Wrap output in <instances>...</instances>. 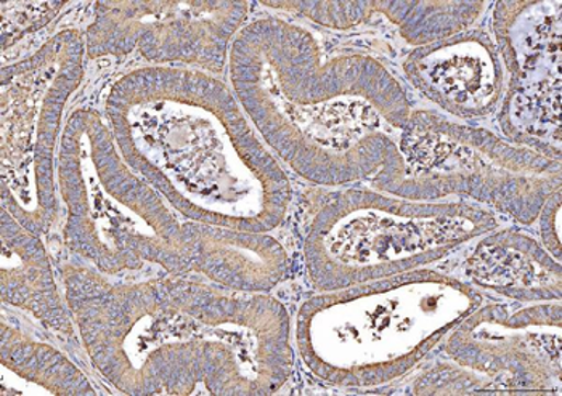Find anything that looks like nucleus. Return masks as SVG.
<instances>
[{"mask_svg": "<svg viewBox=\"0 0 562 396\" xmlns=\"http://www.w3.org/2000/svg\"><path fill=\"white\" fill-rule=\"evenodd\" d=\"M90 363L131 396H270L294 373L293 321L269 294L165 273L113 283L87 263L60 269Z\"/></svg>", "mask_w": 562, "mask_h": 396, "instance_id": "f257e3e1", "label": "nucleus"}, {"mask_svg": "<svg viewBox=\"0 0 562 396\" xmlns=\"http://www.w3.org/2000/svg\"><path fill=\"white\" fill-rule=\"evenodd\" d=\"M232 92L263 144L314 185L387 188L404 172L398 137L412 116L404 87L376 58L324 60L311 31L252 20L228 55Z\"/></svg>", "mask_w": 562, "mask_h": 396, "instance_id": "f03ea898", "label": "nucleus"}, {"mask_svg": "<svg viewBox=\"0 0 562 396\" xmlns=\"http://www.w3.org/2000/svg\"><path fill=\"white\" fill-rule=\"evenodd\" d=\"M105 120L124 161L187 220L269 233L286 218L290 179L216 76L132 69L111 86Z\"/></svg>", "mask_w": 562, "mask_h": 396, "instance_id": "7ed1b4c3", "label": "nucleus"}, {"mask_svg": "<svg viewBox=\"0 0 562 396\" xmlns=\"http://www.w3.org/2000/svg\"><path fill=\"white\" fill-rule=\"evenodd\" d=\"M482 304L471 283L411 271L312 295L296 313L294 343L317 381L371 391L411 374Z\"/></svg>", "mask_w": 562, "mask_h": 396, "instance_id": "20e7f679", "label": "nucleus"}, {"mask_svg": "<svg viewBox=\"0 0 562 396\" xmlns=\"http://www.w3.org/2000/svg\"><path fill=\"white\" fill-rule=\"evenodd\" d=\"M64 242L106 276L147 265L192 273V245L171 206L124 161L106 120L78 108L66 120L57 159Z\"/></svg>", "mask_w": 562, "mask_h": 396, "instance_id": "39448f33", "label": "nucleus"}, {"mask_svg": "<svg viewBox=\"0 0 562 396\" xmlns=\"http://www.w3.org/2000/svg\"><path fill=\"white\" fill-rule=\"evenodd\" d=\"M497 227L491 211L461 201L342 186L305 224V274L317 292L346 290L425 269Z\"/></svg>", "mask_w": 562, "mask_h": 396, "instance_id": "423d86ee", "label": "nucleus"}, {"mask_svg": "<svg viewBox=\"0 0 562 396\" xmlns=\"http://www.w3.org/2000/svg\"><path fill=\"white\" fill-rule=\"evenodd\" d=\"M398 151L404 172L386 193L412 201L467 197L522 225H532L562 185L561 161L436 111H413Z\"/></svg>", "mask_w": 562, "mask_h": 396, "instance_id": "0eeeda50", "label": "nucleus"}, {"mask_svg": "<svg viewBox=\"0 0 562 396\" xmlns=\"http://www.w3.org/2000/svg\"><path fill=\"white\" fill-rule=\"evenodd\" d=\"M86 37L66 27L0 76V197L23 227L45 235L61 214L57 159L66 104L86 75Z\"/></svg>", "mask_w": 562, "mask_h": 396, "instance_id": "6e6552de", "label": "nucleus"}, {"mask_svg": "<svg viewBox=\"0 0 562 396\" xmlns=\"http://www.w3.org/2000/svg\"><path fill=\"white\" fill-rule=\"evenodd\" d=\"M248 15L245 0H102L86 31L87 57L137 54L151 66L222 75Z\"/></svg>", "mask_w": 562, "mask_h": 396, "instance_id": "1a4fd4ad", "label": "nucleus"}, {"mask_svg": "<svg viewBox=\"0 0 562 396\" xmlns=\"http://www.w3.org/2000/svg\"><path fill=\"white\" fill-rule=\"evenodd\" d=\"M446 352L505 394L561 395V302L481 305L449 333Z\"/></svg>", "mask_w": 562, "mask_h": 396, "instance_id": "9d476101", "label": "nucleus"}, {"mask_svg": "<svg viewBox=\"0 0 562 396\" xmlns=\"http://www.w3.org/2000/svg\"><path fill=\"white\" fill-rule=\"evenodd\" d=\"M404 72L425 99L458 120L491 116L505 93L502 57L484 31L416 47L405 58Z\"/></svg>", "mask_w": 562, "mask_h": 396, "instance_id": "9b49d317", "label": "nucleus"}, {"mask_svg": "<svg viewBox=\"0 0 562 396\" xmlns=\"http://www.w3.org/2000/svg\"><path fill=\"white\" fill-rule=\"evenodd\" d=\"M192 273L218 287L245 294H269L286 280L290 256L266 231H246L187 222Z\"/></svg>", "mask_w": 562, "mask_h": 396, "instance_id": "f8f14e48", "label": "nucleus"}, {"mask_svg": "<svg viewBox=\"0 0 562 396\" xmlns=\"http://www.w3.org/2000/svg\"><path fill=\"white\" fill-rule=\"evenodd\" d=\"M464 274L477 290L519 304L561 302L560 260L516 229H494L482 236L464 262Z\"/></svg>", "mask_w": 562, "mask_h": 396, "instance_id": "ddd939ff", "label": "nucleus"}, {"mask_svg": "<svg viewBox=\"0 0 562 396\" xmlns=\"http://www.w3.org/2000/svg\"><path fill=\"white\" fill-rule=\"evenodd\" d=\"M0 297L3 304L30 313L55 336H75L71 312L55 280L54 265L41 235L23 227L3 207H0Z\"/></svg>", "mask_w": 562, "mask_h": 396, "instance_id": "4468645a", "label": "nucleus"}, {"mask_svg": "<svg viewBox=\"0 0 562 396\" xmlns=\"http://www.w3.org/2000/svg\"><path fill=\"white\" fill-rule=\"evenodd\" d=\"M498 125L512 144L561 161L562 47L541 52L512 72Z\"/></svg>", "mask_w": 562, "mask_h": 396, "instance_id": "2eb2a0df", "label": "nucleus"}, {"mask_svg": "<svg viewBox=\"0 0 562 396\" xmlns=\"http://www.w3.org/2000/svg\"><path fill=\"white\" fill-rule=\"evenodd\" d=\"M0 396H95L89 377L60 350L0 325Z\"/></svg>", "mask_w": 562, "mask_h": 396, "instance_id": "dca6fc26", "label": "nucleus"}, {"mask_svg": "<svg viewBox=\"0 0 562 396\" xmlns=\"http://www.w3.org/2000/svg\"><path fill=\"white\" fill-rule=\"evenodd\" d=\"M492 24L503 68L512 75L541 52L562 47V0H499Z\"/></svg>", "mask_w": 562, "mask_h": 396, "instance_id": "f3484780", "label": "nucleus"}, {"mask_svg": "<svg viewBox=\"0 0 562 396\" xmlns=\"http://www.w3.org/2000/svg\"><path fill=\"white\" fill-rule=\"evenodd\" d=\"M485 9L484 0H378V15L386 16L415 47L467 33Z\"/></svg>", "mask_w": 562, "mask_h": 396, "instance_id": "a211bd4d", "label": "nucleus"}, {"mask_svg": "<svg viewBox=\"0 0 562 396\" xmlns=\"http://www.w3.org/2000/svg\"><path fill=\"white\" fill-rule=\"evenodd\" d=\"M269 9L296 12L312 23L346 31L366 24L378 15V0H267Z\"/></svg>", "mask_w": 562, "mask_h": 396, "instance_id": "6ab92c4d", "label": "nucleus"}, {"mask_svg": "<svg viewBox=\"0 0 562 396\" xmlns=\"http://www.w3.org/2000/svg\"><path fill=\"white\" fill-rule=\"evenodd\" d=\"M412 395H474L505 394L491 378L468 370L460 364H437L428 373L419 375Z\"/></svg>", "mask_w": 562, "mask_h": 396, "instance_id": "aec40b11", "label": "nucleus"}, {"mask_svg": "<svg viewBox=\"0 0 562 396\" xmlns=\"http://www.w3.org/2000/svg\"><path fill=\"white\" fill-rule=\"evenodd\" d=\"M65 2H2V50L47 26L65 9Z\"/></svg>", "mask_w": 562, "mask_h": 396, "instance_id": "412c9836", "label": "nucleus"}, {"mask_svg": "<svg viewBox=\"0 0 562 396\" xmlns=\"http://www.w3.org/2000/svg\"><path fill=\"white\" fill-rule=\"evenodd\" d=\"M561 196V190L554 191V193L548 197L543 207H541L539 218H537V220L540 222L541 245H543V248L547 249L554 259L560 260V262L562 253Z\"/></svg>", "mask_w": 562, "mask_h": 396, "instance_id": "4be33fe9", "label": "nucleus"}]
</instances>
